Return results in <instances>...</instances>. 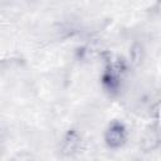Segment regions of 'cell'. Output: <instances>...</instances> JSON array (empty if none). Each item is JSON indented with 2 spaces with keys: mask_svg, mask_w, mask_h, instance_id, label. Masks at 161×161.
<instances>
[{
  "mask_svg": "<svg viewBox=\"0 0 161 161\" xmlns=\"http://www.w3.org/2000/svg\"><path fill=\"white\" fill-rule=\"evenodd\" d=\"M126 141V130L125 126L119 122H113L109 125L106 132V143L109 147H119Z\"/></svg>",
  "mask_w": 161,
  "mask_h": 161,
  "instance_id": "obj_1",
  "label": "cell"
}]
</instances>
